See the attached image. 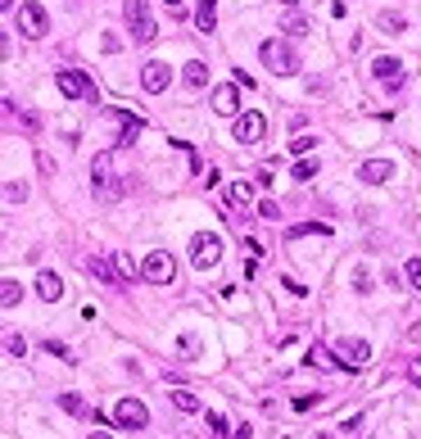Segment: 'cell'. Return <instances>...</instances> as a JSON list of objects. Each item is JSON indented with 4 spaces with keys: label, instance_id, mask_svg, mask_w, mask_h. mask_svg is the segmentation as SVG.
<instances>
[{
    "label": "cell",
    "instance_id": "1",
    "mask_svg": "<svg viewBox=\"0 0 421 439\" xmlns=\"http://www.w3.org/2000/svg\"><path fill=\"white\" fill-rule=\"evenodd\" d=\"M91 190H95V199H118L122 190H127V181H118L113 154H95V164H91Z\"/></svg>",
    "mask_w": 421,
    "mask_h": 439
},
{
    "label": "cell",
    "instance_id": "2",
    "mask_svg": "<svg viewBox=\"0 0 421 439\" xmlns=\"http://www.w3.org/2000/svg\"><path fill=\"white\" fill-rule=\"evenodd\" d=\"M122 18H127L131 41H136V45H150V41L159 36V27H155V18H150V5H145V0H122Z\"/></svg>",
    "mask_w": 421,
    "mask_h": 439
},
{
    "label": "cell",
    "instance_id": "3",
    "mask_svg": "<svg viewBox=\"0 0 421 439\" xmlns=\"http://www.w3.org/2000/svg\"><path fill=\"white\" fill-rule=\"evenodd\" d=\"M263 69L281 73V78H290V73H299V55H294L290 41H263Z\"/></svg>",
    "mask_w": 421,
    "mask_h": 439
},
{
    "label": "cell",
    "instance_id": "4",
    "mask_svg": "<svg viewBox=\"0 0 421 439\" xmlns=\"http://www.w3.org/2000/svg\"><path fill=\"white\" fill-rule=\"evenodd\" d=\"M222 259V240H217L213 231H199L195 240H190V263L199 267V272H208V267H217Z\"/></svg>",
    "mask_w": 421,
    "mask_h": 439
},
{
    "label": "cell",
    "instance_id": "5",
    "mask_svg": "<svg viewBox=\"0 0 421 439\" xmlns=\"http://www.w3.org/2000/svg\"><path fill=\"white\" fill-rule=\"evenodd\" d=\"M55 82H59V95H69V100H95V82L82 69H59Z\"/></svg>",
    "mask_w": 421,
    "mask_h": 439
},
{
    "label": "cell",
    "instance_id": "6",
    "mask_svg": "<svg viewBox=\"0 0 421 439\" xmlns=\"http://www.w3.org/2000/svg\"><path fill=\"white\" fill-rule=\"evenodd\" d=\"M113 422H118V431H145L150 426V408L141 403V398H118Z\"/></svg>",
    "mask_w": 421,
    "mask_h": 439
},
{
    "label": "cell",
    "instance_id": "7",
    "mask_svg": "<svg viewBox=\"0 0 421 439\" xmlns=\"http://www.w3.org/2000/svg\"><path fill=\"white\" fill-rule=\"evenodd\" d=\"M371 78H376V87L399 91L408 82V69H404V59H394V55H380V59L371 64Z\"/></svg>",
    "mask_w": 421,
    "mask_h": 439
},
{
    "label": "cell",
    "instance_id": "8",
    "mask_svg": "<svg viewBox=\"0 0 421 439\" xmlns=\"http://www.w3.org/2000/svg\"><path fill=\"white\" fill-rule=\"evenodd\" d=\"M141 276H145V281H155V285H172L177 263H172V254L155 250V254H145V263H141Z\"/></svg>",
    "mask_w": 421,
    "mask_h": 439
},
{
    "label": "cell",
    "instance_id": "9",
    "mask_svg": "<svg viewBox=\"0 0 421 439\" xmlns=\"http://www.w3.org/2000/svg\"><path fill=\"white\" fill-rule=\"evenodd\" d=\"M18 32L32 36V41H36V36H45V32H50V18H45V9L27 0V5L18 9Z\"/></svg>",
    "mask_w": 421,
    "mask_h": 439
},
{
    "label": "cell",
    "instance_id": "10",
    "mask_svg": "<svg viewBox=\"0 0 421 439\" xmlns=\"http://www.w3.org/2000/svg\"><path fill=\"white\" fill-rule=\"evenodd\" d=\"M263 131H267V118L263 113H241V118H236V127H231V136L241 141V145H254V141H263Z\"/></svg>",
    "mask_w": 421,
    "mask_h": 439
},
{
    "label": "cell",
    "instance_id": "11",
    "mask_svg": "<svg viewBox=\"0 0 421 439\" xmlns=\"http://www.w3.org/2000/svg\"><path fill=\"white\" fill-rule=\"evenodd\" d=\"M86 272H91L95 281H104V285H122V267H113L109 254H91V259H86Z\"/></svg>",
    "mask_w": 421,
    "mask_h": 439
},
{
    "label": "cell",
    "instance_id": "12",
    "mask_svg": "<svg viewBox=\"0 0 421 439\" xmlns=\"http://www.w3.org/2000/svg\"><path fill=\"white\" fill-rule=\"evenodd\" d=\"M168 82H172V73H168V64H164V59H150L145 69H141V87H145L150 95L168 91Z\"/></svg>",
    "mask_w": 421,
    "mask_h": 439
},
{
    "label": "cell",
    "instance_id": "13",
    "mask_svg": "<svg viewBox=\"0 0 421 439\" xmlns=\"http://www.w3.org/2000/svg\"><path fill=\"white\" fill-rule=\"evenodd\" d=\"M336 353L344 358V367H362V362L371 358V345H367V340H358V336H344L336 345Z\"/></svg>",
    "mask_w": 421,
    "mask_h": 439
},
{
    "label": "cell",
    "instance_id": "14",
    "mask_svg": "<svg viewBox=\"0 0 421 439\" xmlns=\"http://www.w3.org/2000/svg\"><path fill=\"white\" fill-rule=\"evenodd\" d=\"M358 177L367 181V186H380V181L394 177V164H390V159H367V164L358 168Z\"/></svg>",
    "mask_w": 421,
    "mask_h": 439
},
{
    "label": "cell",
    "instance_id": "15",
    "mask_svg": "<svg viewBox=\"0 0 421 439\" xmlns=\"http://www.w3.org/2000/svg\"><path fill=\"white\" fill-rule=\"evenodd\" d=\"M36 294H41L45 303H59L64 299V281L55 272H41V276H36Z\"/></svg>",
    "mask_w": 421,
    "mask_h": 439
},
{
    "label": "cell",
    "instance_id": "16",
    "mask_svg": "<svg viewBox=\"0 0 421 439\" xmlns=\"http://www.w3.org/2000/svg\"><path fill=\"white\" fill-rule=\"evenodd\" d=\"M59 408H64L69 417H91V422L100 426V412H95V408H86V398H82V394H59Z\"/></svg>",
    "mask_w": 421,
    "mask_h": 439
},
{
    "label": "cell",
    "instance_id": "17",
    "mask_svg": "<svg viewBox=\"0 0 421 439\" xmlns=\"http://www.w3.org/2000/svg\"><path fill=\"white\" fill-rule=\"evenodd\" d=\"M376 27H380V32H385V36H404L408 18L399 14V9H380V14H376Z\"/></svg>",
    "mask_w": 421,
    "mask_h": 439
},
{
    "label": "cell",
    "instance_id": "18",
    "mask_svg": "<svg viewBox=\"0 0 421 439\" xmlns=\"http://www.w3.org/2000/svg\"><path fill=\"white\" fill-rule=\"evenodd\" d=\"M213 109L231 118V113L241 109V91H236V87H217V91H213Z\"/></svg>",
    "mask_w": 421,
    "mask_h": 439
},
{
    "label": "cell",
    "instance_id": "19",
    "mask_svg": "<svg viewBox=\"0 0 421 439\" xmlns=\"http://www.w3.org/2000/svg\"><path fill=\"white\" fill-rule=\"evenodd\" d=\"M118 127H122V131H118V145H131V141L145 131V122H141L136 113H118Z\"/></svg>",
    "mask_w": 421,
    "mask_h": 439
},
{
    "label": "cell",
    "instance_id": "20",
    "mask_svg": "<svg viewBox=\"0 0 421 439\" xmlns=\"http://www.w3.org/2000/svg\"><path fill=\"white\" fill-rule=\"evenodd\" d=\"M195 27L199 32H213L217 27V0H199L195 5Z\"/></svg>",
    "mask_w": 421,
    "mask_h": 439
},
{
    "label": "cell",
    "instance_id": "21",
    "mask_svg": "<svg viewBox=\"0 0 421 439\" xmlns=\"http://www.w3.org/2000/svg\"><path fill=\"white\" fill-rule=\"evenodd\" d=\"M308 362H317V367H327V371H344V358H340V353H327L322 345L308 349Z\"/></svg>",
    "mask_w": 421,
    "mask_h": 439
},
{
    "label": "cell",
    "instance_id": "22",
    "mask_svg": "<svg viewBox=\"0 0 421 439\" xmlns=\"http://www.w3.org/2000/svg\"><path fill=\"white\" fill-rule=\"evenodd\" d=\"M181 78H186V87H190V91H204V82H208V69H204V64H199V59H190Z\"/></svg>",
    "mask_w": 421,
    "mask_h": 439
},
{
    "label": "cell",
    "instance_id": "23",
    "mask_svg": "<svg viewBox=\"0 0 421 439\" xmlns=\"http://www.w3.org/2000/svg\"><path fill=\"white\" fill-rule=\"evenodd\" d=\"M290 240H304V236H331V226L327 222H299V226H290Z\"/></svg>",
    "mask_w": 421,
    "mask_h": 439
},
{
    "label": "cell",
    "instance_id": "24",
    "mask_svg": "<svg viewBox=\"0 0 421 439\" xmlns=\"http://www.w3.org/2000/svg\"><path fill=\"white\" fill-rule=\"evenodd\" d=\"M227 199H231L236 208H245L254 199V186H245V181H231V186H227Z\"/></svg>",
    "mask_w": 421,
    "mask_h": 439
},
{
    "label": "cell",
    "instance_id": "25",
    "mask_svg": "<svg viewBox=\"0 0 421 439\" xmlns=\"http://www.w3.org/2000/svg\"><path fill=\"white\" fill-rule=\"evenodd\" d=\"M172 403H177L181 412H199V408H204V403H199V394H190V389H172Z\"/></svg>",
    "mask_w": 421,
    "mask_h": 439
},
{
    "label": "cell",
    "instance_id": "26",
    "mask_svg": "<svg viewBox=\"0 0 421 439\" xmlns=\"http://www.w3.org/2000/svg\"><path fill=\"white\" fill-rule=\"evenodd\" d=\"M0 285H5V290H0V303H5V308H14V303H18V294H23V290H18V281H14V276H5Z\"/></svg>",
    "mask_w": 421,
    "mask_h": 439
},
{
    "label": "cell",
    "instance_id": "27",
    "mask_svg": "<svg viewBox=\"0 0 421 439\" xmlns=\"http://www.w3.org/2000/svg\"><path fill=\"white\" fill-rule=\"evenodd\" d=\"M285 27H290L294 36H304V32H308V23L299 18V9H294V5H285Z\"/></svg>",
    "mask_w": 421,
    "mask_h": 439
},
{
    "label": "cell",
    "instance_id": "28",
    "mask_svg": "<svg viewBox=\"0 0 421 439\" xmlns=\"http://www.w3.org/2000/svg\"><path fill=\"white\" fill-rule=\"evenodd\" d=\"M313 177H317V159H313V164H308V159L294 164V181H313Z\"/></svg>",
    "mask_w": 421,
    "mask_h": 439
},
{
    "label": "cell",
    "instance_id": "29",
    "mask_svg": "<svg viewBox=\"0 0 421 439\" xmlns=\"http://www.w3.org/2000/svg\"><path fill=\"white\" fill-rule=\"evenodd\" d=\"M18 199H27V186H18V181H5V204H18Z\"/></svg>",
    "mask_w": 421,
    "mask_h": 439
},
{
    "label": "cell",
    "instance_id": "30",
    "mask_svg": "<svg viewBox=\"0 0 421 439\" xmlns=\"http://www.w3.org/2000/svg\"><path fill=\"white\" fill-rule=\"evenodd\" d=\"M322 403V394H299L294 398V412H308V408H317Z\"/></svg>",
    "mask_w": 421,
    "mask_h": 439
},
{
    "label": "cell",
    "instance_id": "31",
    "mask_svg": "<svg viewBox=\"0 0 421 439\" xmlns=\"http://www.w3.org/2000/svg\"><path fill=\"white\" fill-rule=\"evenodd\" d=\"M5 349H9V358H27V345H23L18 336H9V340H5Z\"/></svg>",
    "mask_w": 421,
    "mask_h": 439
},
{
    "label": "cell",
    "instance_id": "32",
    "mask_svg": "<svg viewBox=\"0 0 421 439\" xmlns=\"http://www.w3.org/2000/svg\"><path fill=\"white\" fill-rule=\"evenodd\" d=\"M408 285L421 290V259H408Z\"/></svg>",
    "mask_w": 421,
    "mask_h": 439
},
{
    "label": "cell",
    "instance_id": "33",
    "mask_svg": "<svg viewBox=\"0 0 421 439\" xmlns=\"http://www.w3.org/2000/svg\"><path fill=\"white\" fill-rule=\"evenodd\" d=\"M45 353H50V358H64V362H73V358H69V349H64L59 340H45Z\"/></svg>",
    "mask_w": 421,
    "mask_h": 439
},
{
    "label": "cell",
    "instance_id": "34",
    "mask_svg": "<svg viewBox=\"0 0 421 439\" xmlns=\"http://www.w3.org/2000/svg\"><path fill=\"white\" fill-rule=\"evenodd\" d=\"M204 422H208V431H213V435H222V439H227V422H222V417H217V412H208Z\"/></svg>",
    "mask_w": 421,
    "mask_h": 439
},
{
    "label": "cell",
    "instance_id": "35",
    "mask_svg": "<svg viewBox=\"0 0 421 439\" xmlns=\"http://www.w3.org/2000/svg\"><path fill=\"white\" fill-rule=\"evenodd\" d=\"M258 213H263V217H267V222H276V217H281V208H276V204H272V199H263V204H258Z\"/></svg>",
    "mask_w": 421,
    "mask_h": 439
},
{
    "label": "cell",
    "instance_id": "36",
    "mask_svg": "<svg viewBox=\"0 0 421 439\" xmlns=\"http://www.w3.org/2000/svg\"><path fill=\"white\" fill-rule=\"evenodd\" d=\"M290 150H294V154H308V150H313V136H294Z\"/></svg>",
    "mask_w": 421,
    "mask_h": 439
},
{
    "label": "cell",
    "instance_id": "37",
    "mask_svg": "<svg viewBox=\"0 0 421 439\" xmlns=\"http://www.w3.org/2000/svg\"><path fill=\"white\" fill-rule=\"evenodd\" d=\"M118 267H122V281H131V276H141V267L131 263V259H118Z\"/></svg>",
    "mask_w": 421,
    "mask_h": 439
},
{
    "label": "cell",
    "instance_id": "38",
    "mask_svg": "<svg viewBox=\"0 0 421 439\" xmlns=\"http://www.w3.org/2000/svg\"><path fill=\"white\" fill-rule=\"evenodd\" d=\"M408 380H413V385L421 389V358H413V362H408Z\"/></svg>",
    "mask_w": 421,
    "mask_h": 439
},
{
    "label": "cell",
    "instance_id": "39",
    "mask_svg": "<svg viewBox=\"0 0 421 439\" xmlns=\"http://www.w3.org/2000/svg\"><path fill=\"white\" fill-rule=\"evenodd\" d=\"M353 290H358V294H367V290H371V281H367V272H358V276H353Z\"/></svg>",
    "mask_w": 421,
    "mask_h": 439
},
{
    "label": "cell",
    "instance_id": "40",
    "mask_svg": "<svg viewBox=\"0 0 421 439\" xmlns=\"http://www.w3.org/2000/svg\"><path fill=\"white\" fill-rule=\"evenodd\" d=\"M227 439H254V431H250V426H245V422H241V426H236V431H231V435H227Z\"/></svg>",
    "mask_w": 421,
    "mask_h": 439
},
{
    "label": "cell",
    "instance_id": "41",
    "mask_svg": "<svg viewBox=\"0 0 421 439\" xmlns=\"http://www.w3.org/2000/svg\"><path fill=\"white\" fill-rule=\"evenodd\" d=\"M86 439H113V435H104V431H91V435H86Z\"/></svg>",
    "mask_w": 421,
    "mask_h": 439
},
{
    "label": "cell",
    "instance_id": "42",
    "mask_svg": "<svg viewBox=\"0 0 421 439\" xmlns=\"http://www.w3.org/2000/svg\"><path fill=\"white\" fill-rule=\"evenodd\" d=\"M164 5H168V9H172V14H177V9H181V0H164Z\"/></svg>",
    "mask_w": 421,
    "mask_h": 439
},
{
    "label": "cell",
    "instance_id": "43",
    "mask_svg": "<svg viewBox=\"0 0 421 439\" xmlns=\"http://www.w3.org/2000/svg\"><path fill=\"white\" fill-rule=\"evenodd\" d=\"M0 5H5V9H14V0H0Z\"/></svg>",
    "mask_w": 421,
    "mask_h": 439
}]
</instances>
